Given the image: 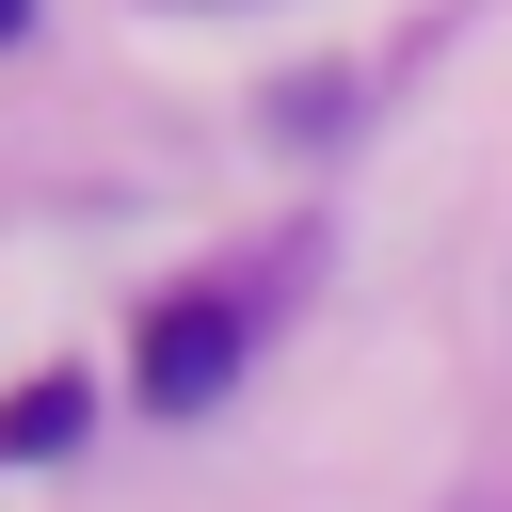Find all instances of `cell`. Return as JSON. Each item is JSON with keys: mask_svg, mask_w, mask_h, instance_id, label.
Here are the masks:
<instances>
[{"mask_svg": "<svg viewBox=\"0 0 512 512\" xmlns=\"http://www.w3.org/2000/svg\"><path fill=\"white\" fill-rule=\"evenodd\" d=\"M176 16H208V0H176Z\"/></svg>", "mask_w": 512, "mask_h": 512, "instance_id": "obj_4", "label": "cell"}, {"mask_svg": "<svg viewBox=\"0 0 512 512\" xmlns=\"http://www.w3.org/2000/svg\"><path fill=\"white\" fill-rule=\"evenodd\" d=\"M80 448V384H16L0 400V464H64Z\"/></svg>", "mask_w": 512, "mask_h": 512, "instance_id": "obj_2", "label": "cell"}, {"mask_svg": "<svg viewBox=\"0 0 512 512\" xmlns=\"http://www.w3.org/2000/svg\"><path fill=\"white\" fill-rule=\"evenodd\" d=\"M16 32H32V0H0V48H16Z\"/></svg>", "mask_w": 512, "mask_h": 512, "instance_id": "obj_3", "label": "cell"}, {"mask_svg": "<svg viewBox=\"0 0 512 512\" xmlns=\"http://www.w3.org/2000/svg\"><path fill=\"white\" fill-rule=\"evenodd\" d=\"M224 384H240V304H160L144 320V400L160 416H208Z\"/></svg>", "mask_w": 512, "mask_h": 512, "instance_id": "obj_1", "label": "cell"}]
</instances>
